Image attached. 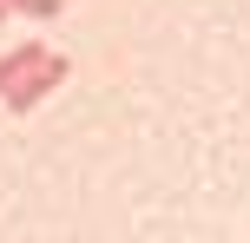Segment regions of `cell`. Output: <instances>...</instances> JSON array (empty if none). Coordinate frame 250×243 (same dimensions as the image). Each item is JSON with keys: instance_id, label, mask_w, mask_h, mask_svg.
Segmentation results:
<instances>
[{"instance_id": "1", "label": "cell", "mask_w": 250, "mask_h": 243, "mask_svg": "<svg viewBox=\"0 0 250 243\" xmlns=\"http://www.w3.org/2000/svg\"><path fill=\"white\" fill-rule=\"evenodd\" d=\"M60 79H66V59H53V53H46V66H40L33 79H20V92H13V112H26V105H40V99H46L53 86H60Z\"/></svg>"}, {"instance_id": "2", "label": "cell", "mask_w": 250, "mask_h": 243, "mask_svg": "<svg viewBox=\"0 0 250 243\" xmlns=\"http://www.w3.org/2000/svg\"><path fill=\"white\" fill-rule=\"evenodd\" d=\"M26 66H46V53H40V46H33V39H26V46H20V53H7V59H0V92H7V99H13V79H20V73H26Z\"/></svg>"}, {"instance_id": "3", "label": "cell", "mask_w": 250, "mask_h": 243, "mask_svg": "<svg viewBox=\"0 0 250 243\" xmlns=\"http://www.w3.org/2000/svg\"><path fill=\"white\" fill-rule=\"evenodd\" d=\"M0 7H20V13H40V20H53V13H60V0H0Z\"/></svg>"}]
</instances>
